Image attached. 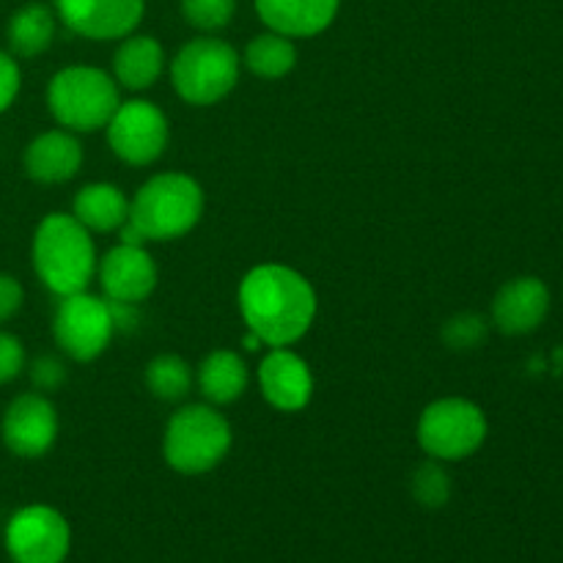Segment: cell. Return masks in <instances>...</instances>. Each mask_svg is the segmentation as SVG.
Segmentation results:
<instances>
[{
    "instance_id": "cell-1",
    "label": "cell",
    "mask_w": 563,
    "mask_h": 563,
    "mask_svg": "<svg viewBox=\"0 0 563 563\" xmlns=\"http://www.w3.org/2000/svg\"><path fill=\"white\" fill-rule=\"evenodd\" d=\"M247 330L264 346H291L317 319V291L311 280L286 264H258L236 291Z\"/></svg>"
},
{
    "instance_id": "cell-2",
    "label": "cell",
    "mask_w": 563,
    "mask_h": 563,
    "mask_svg": "<svg viewBox=\"0 0 563 563\" xmlns=\"http://www.w3.org/2000/svg\"><path fill=\"white\" fill-rule=\"evenodd\" d=\"M33 269L55 297L88 291L99 267L91 231L75 214L49 212L38 223L31 245Z\"/></svg>"
},
{
    "instance_id": "cell-3",
    "label": "cell",
    "mask_w": 563,
    "mask_h": 563,
    "mask_svg": "<svg viewBox=\"0 0 563 563\" xmlns=\"http://www.w3.org/2000/svg\"><path fill=\"white\" fill-rule=\"evenodd\" d=\"M203 214V187L181 170H165L137 187L126 225L146 242H168L190 234Z\"/></svg>"
},
{
    "instance_id": "cell-4",
    "label": "cell",
    "mask_w": 563,
    "mask_h": 563,
    "mask_svg": "<svg viewBox=\"0 0 563 563\" xmlns=\"http://www.w3.org/2000/svg\"><path fill=\"white\" fill-rule=\"evenodd\" d=\"M234 432L212 405H187L174 412L163 434V456L181 476H203L229 456Z\"/></svg>"
},
{
    "instance_id": "cell-5",
    "label": "cell",
    "mask_w": 563,
    "mask_h": 563,
    "mask_svg": "<svg viewBox=\"0 0 563 563\" xmlns=\"http://www.w3.org/2000/svg\"><path fill=\"white\" fill-rule=\"evenodd\" d=\"M121 104V88L97 66H66L47 86V108L55 124L69 132H97L108 126Z\"/></svg>"
},
{
    "instance_id": "cell-6",
    "label": "cell",
    "mask_w": 563,
    "mask_h": 563,
    "mask_svg": "<svg viewBox=\"0 0 563 563\" xmlns=\"http://www.w3.org/2000/svg\"><path fill=\"white\" fill-rule=\"evenodd\" d=\"M242 58L223 38L203 33L187 42L170 60V82L187 104L209 108L229 97L240 82Z\"/></svg>"
},
{
    "instance_id": "cell-7",
    "label": "cell",
    "mask_w": 563,
    "mask_h": 563,
    "mask_svg": "<svg viewBox=\"0 0 563 563\" xmlns=\"http://www.w3.org/2000/svg\"><path fill=\"white\" fill-rule=\"evenodd\" d=\"M487 432V416L476 401L449 396V399L432 401L421 412L418 445L432 460L462 462L482 449Z\"/></svg>"
},
{
    "instance_id": "cell-8",
    "label": "cell",
    "mask_w": 563,
    "mask_h": 563,
    "mask_svg": "<svg viewBox=\"0 0 563 563\" xmlns=\"http://www.w3.org/2000/svg\"><path fill=\"white\" fill-rule=\"evenodd\" d=\"M53 335L58 350L75 363L97 361L115 335L108 300L88 291L60 297L53 317Z\"/></svg>"
},
{
    "instance_id": "cell-9",
    "label": "cell",
    "mask_w": 563,
    "mask_h": 563,
    "mask_svg": "<svg viewBox=\"0 0 563 563\" xmlns=\"http://www.w3.org/2000/svg\"><path fill=\"white\" fill-rule=\"evenodd\" d=\"M108 143L126 165H152L168 146L170 126L163 110L148 99H126L108 121Z\"/></svg>"
},
{
    "instance_id": "cell-10",
    "label": "cell",
    "mask_w": 563,
    "mask_h": 563,
    "mask_svg": "<svg viewBox=\"0 0 563 563\" xmlns=\"http://www.w3.org/2000/svg\"><path fill=\"white\" fill-rule=\"evenodd\" d=\"M69 548V522L53 506H25L5 526V550L14 563H64Z\"/></svg>"
},
{
    "instance_id": "cell-11",
    "label": "cell",
    "mask_w": 563,
    "mask_h": 563,
    "mask_svg": "<svg viewBox=\"0 0 563 563\" xmlns=\"http://www.w3.org/2000/svg\"><path fill=\"white\" fill-rule=\"evenodd\" d=\"M58 410L47 394H22L11 399L5 407L0 434H3L5 449L20 460H38L47 454L58 440Z\"/></svg>"
},
{
    "instance_id": "cell-12",
    "label": "cell",
    "mask_w": 563,
    "mask_h": 563,
    "mask_svg": "<svg viewBox=\"0 0 563 563\" xmlns=\"http://www.w3.org/2000/svg\"><path fill=\"white\" fill-rule=\"evenodd\" d=\"M53 11L64 27L91 42H113L135 33L146 0H53Z\"/></svg>"
},
{
    "instance_id": "cell-13",
    "label": "cell",
    "mask_w": 563,
    "mask_h": 563,
    "mask_svg": "<svg viewBox=\"0 0 563 563\" xmlns=\"http://www.w3.org/2000/svg\"><path fill=\"white\" fill-rule=\"evenodd\" d=\"M97 275L108 300L137 302V306L152 297L159 278L157 264H154L146 245H124V242L104 253Z\"/></svg>"
},
{
    "instance_id": "cell-14",
    "label": "cell",
    "mask_w": 563,
    "mask_h": 563,
    "mask_svg": "<svg viewBox=\"0 0 563 563\" xmlns=\"http://www.w3.org/2000/svg\"><path fill=\"white\" fill-rule=\"evenodd\" d=\"M258 388L278 412H300L313 399V374L289 346H273L258 366Z\"/></svg>"
},
{
    "instance_id": "cell-15",
    "label": "cell",
    "mask_w": 563,
    "mask_h": 563,
    "mask_svg": "<svg viewBox=\"0 0 563 563\" xmlns=\"http://www.w3.org/2000/svg\"><path fill=\"white\" fill-rule=\"evenodd\" d=\"M550 313V289L533 275L509 280L493 300V324L506 335L533 333Z\"/></svg>"
},
{
    "instance_id": "cell-16",
    "label": "cell",
    "mask_w": 563,
    "mask_h": 563,
    "mask_svg": "<svg viewBox=\"0 0 563 563\" xmlns=\"http://www.w3.org/2000/svg\"><path fill=\"white\" fill-rule=\"evenodd\" d=\"M25 174L38 185H64L75 179L82 165V146L75 132L47 130L33 137L25 148Z\"/></svg>"
},
{
    "instance_id": "cell-17",
    "label": "cell",
    "mask_w": 563,
    "mask_h": 563,
    "mask_svg": "<svg viewBox=\"0 0 563 563\" xmlns=\"http://www.w3.org/2000/svg\"><path fill=\"white\" fill-rule=\"evenodd\" d=\"M339 5L341 0H256V14L269 31L311 38L333 25Z\"/></svg>"
},
{
    "instance_id": "cell-18",
    "label": "cell",
    "mask_w": 563,
    "mask_h": 563,
    "mask_svg": "<svg viewBox=\"0 0 563 563\" xmlns=\"http://www.w3.org/2000/svg\"><path fill=\"white\" fill-rule=\"evenodd\" d=\"M165 71V49L154 36L130 33L113 55V80L126 91H148Z\"/></svg>"
},
{
    "instance_id": "cell-19",
    "label": "cell",
    "mask_w": 563,
    "mask_h": 563,
    "mask_svg": "<svg viewBox=\"0 0 563 563\" xmlns=\"http://www.w3.org/2000/svg\"><path fill=\"white\" fill-rule=\"evenodd\" d=\"M198 390L212 407L234 405L251 385V372L234 350H214L201 361L196 374Z\"/></svg>"
},
{
    "instance_id": "cell-20",
    "label": "cell",
    "mask_w": 563,
    "mask_h": 563,
    "mask_svg": "<svg viewBox=\"0 0 563 563\" xmlns=\"http://www.w3.org/2000/svg\"><path fill=\"white\" fill-rule=\"evenodd\" d=\"M71 214L88 231L108 234V231H119L126 223L130 201H126L121 187L110 185V181H91V185L77 190L75 201H71Z\"/></svg>"
},
{
    "instance_id": "cell-21",
    "label": "cell",
    "mask_w": 563,
    "mask_h": 563,
    "mask_svg": "<svg viewBox=\"0 0 563 563\" xmlns=\"http://www.w3.org/2000/svg\"><path fill=\"white\" fill-rule=\"evenodd\" d=\"M58 31V16L53 5L27 3L11 14L5 36H9V49L14 58H36L47 53L49 44L55 42Z\"/></svg>"
},
{
    "instance_id": "cell-22",
    "label": "cell",
    "mask_w": 563,
    "mask_h": 563,
    "mask_svg": "<svg viewBox=\"0 0 563 563\" xmlns=\"http://www.w3.org/2000/svg\"><path fill=\"white\" fill-rule=\"evenodd\" d=\"M242 64L264 80H280L289 75L297 66V47L295 38L284 36V33L264 31L247 42Z\"/></svg>"
},
{
    "instance_id": "cell-23",
    "label": "cell",
    "mask_w": 563,
    "mask_h": 563,
    "mask_svg": "<svg viewBox=\"0 0 563 563\" xmlns=\"http://www.w3.org/2000/svg\"><path fill=\"white\" fill-rule=\"evenodd\" d=\"M143 379H146V388L154 399L174 405V401L187 399V394H190L192 368L185 357L174 355V352H165V355H157L154 361H148Z\"/></svg>"
},
{
    "instance_id": "cell-24",
    "label": "cell",
    "mask_w": 563,
    "mask_h": 563,
    "mask_svg": "<svg viewBox=\"0 0 563 563\" xmlns=\"http://www.w3.org/2000/svg\"><path fill=\"white\" fill-rule=\"evenodd\" d=\"M410 487L418 504L427 506V509H440L451 498V476L445 473L443 462L432 460V456L416 467Z\"/></svg>"
},
{
    "instance_id": "cell-25",
    "label": "cell",
    "mask_w": 563,
    "mask_h": 563,
    "mask_svg": "<svg viewBox=\"0 0 563 563\" xmlns=\"http://www.w3.org/2000/svg\"><path fill=\"white\" fill-rule=\"evenodd\" d=\"M187 25L201 33H218L234 20L236 0H179Z\"/></svg>"
},
{
    "instance_id": "cell-26",
    "label": "cell",
    "mask_w": 563,
    "mask_h": 563,
    "mask_svg": "<svg viewBox=\"0 0 563 563\" xmlns=\"http://www.w3.org/2000/svg\"><path fill=\"white\" fill-rule=\"evenodd\" d=\"M443 339L451 350H473L487 339V319L478 313H456L445 322Z\"/></svg>"
},
{
    "instance_id": "cell-27",
    "label": "cell",
    "mask_w": 563,
    "mask_h": 563,
    "mask_svg": "<svg viewBox=\"0 0 563 563\" xmlns=\"http://www.w3.org/2000/svg\"><path fill=\"white\" fill-rule=\"evenodd\" d=\"M31 383L38 394H53L66 383V366L53 355H42L31 363Z\"/></svg>"
},
{
    "instance_id": "cell-28",
    "label": "cell",
    "mask_w": 563,
    "mask_h": 563,
    "mask_svg": "<svg viewBox=\"0 0 563 563\" xmlns=\"http://www.w3.org/2000/svg\"><path fill=\"white\" fill-rule=\"evenodd\" d=\"M25 363L27 361H25V346H22V341L16 339V335L0 330V385L20 377Z\"/></svg>"
},
{
    "instance_id": "cell-29",
    "label": "cell",
    "mask_w": 563,
    "mask_h": 563,
    "mask_svg": "<svg viewBox=\"0 0 563 563\" xmlns=\"http://www.w3.org/2000/svg\"><path fill=\"white\" fill-rule=\"evenodd\" d=\"M20 88H22L20 64H16L14 55L0 49V113H5V110L14 104Z\"/></svg>"
},
{
    "instance_id": "cell-30",
    "label": "cell",
    "mask_w": 563,
    "mask_h": 563,
    "mask_svg": "<svg viewBox=\"0 0 563 563\" xmlns=\"http://www.w3.org/2000/svg\"><path fill=\"white\" fill-rule=\"evenodd\" d=\"M22 302H25V289H22L20 280L9 273H0V324L16 317Z\"/></svg>"
},
{
    "instance_id": "cell-31",
    "label": "cell",
    "mask_w": 563,
    "mask_h": 563,
    "mask_svg": "<svg viewBox=\"0 0 563 563\" xmlns=\"http://www.w3.org/2000/svg\"><path fill=\"white\" fill-rule=\"evenodd\" d=\"M108 300V297H104ZM110 317H113L115 333H132L141 324V311H137V302H115L108 300Z\"/></svg>"
},
{
    "instance_id": "cell-32",
    "label": "cell",
    "mask_w": 563,
    "mask_h": 563,
    "mask_svg": "<svg viewBox=\"0 0 563 563\" xmlns=\"http://www.w3.org/2000/svg\"><path fill=\"white\" fill-rule=\"evenodd\" d=\"M258 346H264V344H262V339H258L256 333H251V330H247V335H245V350L256 352Z\"/></svg>"
}]
</instances>
